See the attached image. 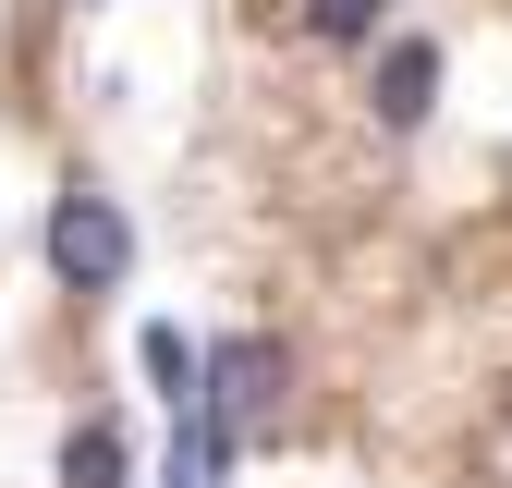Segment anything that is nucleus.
I'll return each mask as SVG.
<instances>
[{"label": "nucleus", "instance_id": "obj_1", "mask_svg": "<svg viewBox=\"0 0 512 488\" xmlns=\"http://www.w3.org/2000/svg\"><path fill=\"white\" fill-rule=\"evenodd\" d=\"M49 281L61 293H122V269H135V220H122L110 196H86V183H74V196H49Z\"/></svg>", "mask_w": 512, "mask_h": 488}, {"label": "nucleus", "instance_id": "obj_2", "mask_svg": "<svg viewBox=\"0 0 512 488\" xmlns=\"http://www.w3.org/2000/svg\"><path fill=\"white\" fill-rule=\"evenodd\" d=\"M366 110L391 122V135H415V122L439 110V49H427V37H391V49H378V74H366Z\"/></svg>", "mask_w": 512, "mask_h": 488}, {"label": "nucleus", "instance_id": "obj_3", "mask_svg": "<svg viewBox=\"0 0 512 488\" xmlns=\"http://www.w3.org/2000/svg\"><path fill=\"white\" fill-rule=\"evenodd\" d=\"M208 403H220L232 427H256V415L281 403V342H256V330H232V342L208 354Z\"/></svg>", "mask_w": 512, "mask_h": 488}, {"label": "nucleus", "instance_id": "obj_4", "mask_svg": "<svg viewBox=\"0 0 512 488\" xmlns=\"http://www.w3.org/2000/svg\"><path fill=\"white\" fill-rule=\"evenodd\" d=\"M147 379H159L171 415H196V403H208V391H196V342H183V330H147Z\"/></svg>", "mask_w": 512, "mask_h": 488}, {"label": "nucleus", "instance_id": "obj_5", "mask_svg": "<svg viewBox=\"0 0 512 488\" xmlns=\"http://www.w3.org/2000/svg\"><path fill=\"white\" fill-rule=\"evenodd\" d=\"M61 488H122V427H74L61 440Z\"/></svg>", "mask_w": 512, "mask_h": 488}, {"label": "nucleus", "instance_id": "obj_6", "mask_svg": "<svg viewBox=\"0 0 512 488\" xmlns=\"http://www.w3.org/2000/svg\"><path fill=\"white\" fill-rule=\"evenodd\" d=\"M378 13H391V0H305V25L330 37V49H366V37H378Z\"/></svg>", "mask_w": 512, "mask_h": 488}]
</instances>
